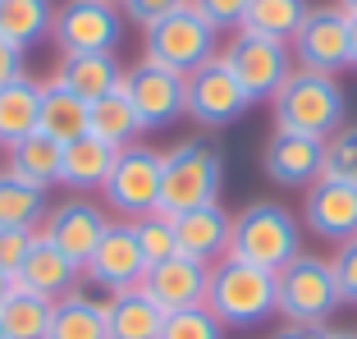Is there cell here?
I'll return each mask as SVG.
<instances>
[{
  "label": "cell",
  "instance_id": "obj_40",
  "mask_svg": "<svg viewBox=\"0 0 357 339\" xmlns=\"http://www.w3.org/2000/svg\"><path fill=\"white\" fill-rule=\"evenodd\" d=\"M271 339H330L326 326H298V321H289V326H280Z\"/></svg>",
  "mask_w": 357,
  "mask_h": 339
},
{
  "label": "cell",
  "instance_id": "obj_31",
  "mask_svg": "<svg viewBox=\"0 0 357 339\" xmlns=\"http://www.w3.org/2000/svg\"><path fill=\"white\" fill-rule=\"evenodd\" d=\"M92 133L101 142H110V147H128V142H137L142 124H137V110H133V101H128L124 87H115L110 96H101V101L92 106Z\"/></svg>",
  "mask_w": 357,
  "mask_h": 339
},
{
  "label": "cell",
  "instance_id": "obj_18",
  "mask_svg": "<svg viewBox=\"0 0 357 339\" xmlns=\"http://www.w3.org/2000/svg\"><path fill=\"white\" fill-rule=\"evenodd\" d=\"M229 229H234V216L225 211L220 202H206V206H192V211L174 216L178 253L197 257V262H211V266H215V257L229 253Z\"/></svg>",
  "mask_w": 357,
  "mask_h": 339
},
{
  "label": "cell",
  "instance_id": "obj_13",
  "mask_svg": "<svg viewBox=\"0 0 357 339\" xmlns=\"http://www.w3.org/2000/svg\"><path fill=\"white\" fill-rule=\"evenodd\" d=\"M83 276L92 280L96 289H110V294L142 285V276H147V257H142V248H137V239H133V225L128 220H110L105 225L96 253L87 257V266H83Z\"/></svg>",
  "mask_w": 357,
  "mask_h": 339
},
{
  "label": "cell",
  "instance_id": "obj_34",
  "mask_svg": "<svg viewBox=\"0 0 357 339\" xmlns=\"http://www.w3.org/2000/svg\"><path fill=\"white\" fill-rule=\"evenodd\" d=\"M160 339H225V326L211 308H188V312H165Z\"/></svg>",
  "mask_w": 357,
  "mask_h": 339
},
{
  "label": "cell",
  "instance_id": "obj_33",
  "mask_svg": "<svg viewBox=\"0 0 357 339\" xmlns=\"http://www.w3.org/2000/svg\"><path fill=\"white\" fill-rule=\"evenodd\" d=\"M321 174L357 183V124H344L326 138V165H321Z\"/></svg>",
  "mask_w": 357,
  "mask_h": 339
},
{
  "label": "cell",
  "instance_id": "obj_15",
  "mask_svg": "<svg viewBox=\"0 0 357 339\" xmlns=\"http://www.w3.org/2000/svg\"><path fill=\"white\" fill-rule=\"evenodd\" d=\"M105 225H110V220L101 216V206H96V202L74 197V202H60V206H51V211H46L42 239H51V243L60 248V253L69 257L78 271H83L87 257L96 253V243H101Z\"/></svg>",
  "mask_w": 357,
  "mask_h": 339
},
{
  "label": "cell",
  "instance_id": "obj_43",
  "mask_svg": "<svg viewBox=\"0 0 357 339\" xmlns=\"http://www.w3.org/2000/svg\"><path fill=\"white\" fill-rule=\"evenodd\" d=\"M330 339H357V330H330Z\"/></svg>",
  "mask_w": 357,
  "mask_h": 339
},
{
  "label": "cell",
  "instance_id": "obj_37",
  "mask_svg": "<svg viewBox=\"0 0 357 339\" xmlns=\"http://www.w3.org/2000/svg\"><path fill=\"white\" fill-rule=\"evenodd\" d=\"M188 0H119V14H124L128 23H137V28L147 32L151 23H160L165 14H174V10H183Z\"/></svg>",
  "mask_w": 357,
  "mask_h": 339
},
{
  "label": "cell",
  "instance_id": "obj_23",
  "mask_svg": "<svg viewBox=\"0 0 357 339\" xmlns=\"http://www.w3.org/2000/svg\"><path fill=\"white\" fill-rule=\"evenodd\" d=\"M119 147L101 142L96 133H83V138L64 142V156H60V183L74 193H87V188H101L110 165H115Z\"/></svg>",
  "mask_w": 357,
  "mask_h": 339
},
{
  "label": "cell",
  "instance_id": "obj_42",
  "mask_svg": "<svg viewBox=\"0 0 357 339\" xmlns=\"http://www.w3.org/2000/svg\"><path fill=\"white\" fill-rule=\"evenodd\" d=\"M335 5H339V10L348 14V19H357V0H335Z\"/></svg>",
  "mask_w": 357,
  "mask_h": 339
},
{
  "label": "cell",
  "instance_id": "obj_11",
  "mask_svg": "<svg viewBox=\"0 0 357 339\" xmlns=\"http://www.w3.org/2000/svg\"><path fill=\"white\" fill-rule=\"evenodd\" d=\"M51 37L64 55H92V51H115L124 37V14L110 0H69L55 10Z\"/></svg>",
  "mask_w": 357,
  "mask_h": 339
},
{
  "label": "cell",
  "instance_id": "obj_10",
  "mask_svg": "<svg viewBox=\"0 0 357 339\" xmlns=\"http://www.w3.org/2000/svg\"><path fill=\"white\" fill-rule=\"evenodd\" d=\"M348 19L339 5H312L303 19V28L294 32V69H312V74H339L353 64V51H348Z\"/></svg>",
  "mask_w": 357,
  "mask_h": 339
},
{
  "label": "cell",
  "instance_id": "obj_1",
  "mask_svg": "<svg viewBox=\"0 0 357 339\" xmlns=\"http://www.w3.org/2000/svg\"><path fill=\"white\" fill-rule=\"evenodd\" d=\"M275 128L284 133H307V138L326 142L335 128H344L348 96L335 74H312V69H294L284 78V87L271 96Z\"/></svg>",
  "mask_w": 357,
  "mask_h": 339
},
{
  "label": "cell",
  "instance_id": "obj_14",
  "mask_svg": "<svg viewBox=\"0 0 357 339\" xmlns=\"http://www.w3.org/2000/svg\"><path fill=\"white\" fill-rule=\"evenodd\" d=\"M142 289L156 298L165 312H188V308H206V289H211V262L197 257H165V262L147 266Z\"/></svg>",
  "mask_w": 357,
  "mask_h": 339
},
{
  "label": "cell",
  "instance_id": "obj_29",
  "mask_svg": "<svg viewBox=\"0 0 357 339\" xmlns=\"http://www.w3.org/2000/svg\"><path fill=\"white\" fill-rule=\"evenodd\" d=\"M307 10H312L307 0H252L248 14H243V28L275 37V42H294V32L303 28Z\"/></svg>",
  "mask_w": 357,
  "mask_h": 339
},
{
  "label": "cell",
  "instance_id": "obj_44",
  "mask_svg": "<svg viewBox=\"0 0 357 339\" xmlns=\"http://www.w3.org/2000/svg\"><path fill=\"white\" fill-rule=\"evenodd\" d=\"M5 294H10V280L0 276V303H5Z\"/></svg>",
  "mask_w": 357,
  "mask_h": 339
},
{
  "label": "cell",
  "instance_id": "obj_7",
  "mask_svg": "<svg viewBox=\"0 0 357 339\" xmlns=\"http://www.w3.org/2000/svg\"><path fill=\"white\" fill-rule=\"evenodd\" d=\"M160 174H165V151H151L142 142L119 147L115 165H110V174L101 183L105 206L119 216H133V220L160 211Z\"/></svg>",
  "mask_w": 357,
  "mask_h": 339
},
{
  "label": "cell",
  "instance_id": "obj_41",
  "mask_svg": "<svg viewBox=\"0 0 357 339\" xmlns=\"http://www.w3.org/2000/svg\"><path fill=\"white\" fill-rule=\"evenodd\" d=\"M348 51H353V64H357V19H353V28H348Z\"/></svg>",
  "mask_w": 357,
  "mask_h": 339
},
{
  "label": "cell",
  "instance_id": "obj_32",
  "mask_svg": "<svg viewBox=\"0 0 357 339\" xmlns=\"http://www.w3.org/2000/svg\"><path fill=\"white\" fill-rule=\"evenodd\" d=\"M128 225H133V239H137V248H142V257H147V266H156V262H165V257L178 253L174 216L151 211V216H137V220H128Z\"/></svg>",
  "mask_w": 357,
  "mask_h": 339
},
{
  "label": "cell",
  "instance_id": "obj_26",
  "mask_svg": "<svg viewBox=\"0 0 357 339\" xmlns=\"http://www.w3.org/2000/svg\"><path fill=\"white\" fill-rule=\"evenodd\" d=\"M37 110H42V83L19 78V83L0 87V147L32 138L37 133Z\"/></svg>",
  "mask_w": 357,
  "mask_h": 339
},
{
  "label": "cell",
  "instance_id": "obj_38",
  "mask_svg": "<svg viewBox=\"0 0 357 339\" xmlns=\"http://www.w3.org/2000/svg\"><path fill=\"white\" fill-rule=\"evenodd\" d=\"M330 266H335V280H339V298H344V303H357V239L339 243V253L330 257Z\"/></svg>",
  "mask_w": 357,
  "mask_h": 339
},
{
  "label": "cell",
  "instance_id": "obj_45",
  "mask_svg": "<svg viewBox=\"0 0 357 339\" xmlns=\"http://www.w3.org/2000/svg\"><path fill=\"white\" fill-rule=\"evenodd\" d=\"M0 339H5V330H0Z\"/></svg>",
  "mask_w": 357,
  "mask_h": 339
},
{
  "label": "cell",
  "instance_id": "obj_5",
  "mask_svg": "<svg viewBox=\"0 0 357 339\" xmlns=\"http://www.w3.org/2000/svg\"><path fill=\"white\" fill-rule=\"evenodd\" d=\"M275 280H280V308H275V317L298 321V326H321V321L335 317V308L344 303V298H339L335 266H330L326 257H316V253H298Z\"/></svg>",
  "mask_w": 357,
  "mask_h": 339
},
{
  "label": "cell",
  "instance_id": "obj_36",
  "mask_svg": "<svg viewBox=\"0 0 357 339\" xmlns=\"http://www.w3.org/2000/svg\"><path fill=\"white\" fill-rule=\"evenodd\" d=\"M188 5L215 32H238L243 28V14H248V5H252V0H188Z\"/></svg>",
  "mask_w": 357,
  "mask_h": 339
},
{
  "label": "cell",
  "instance_id": "obj_21",
  "mask_svg": "<svg viewBox=\"0 0 357 339\" xmlns=\"http://www.w3.org/2000/svg\"><path fill=\"white\" fill-rule=\"evenodd\" d=\"M124 64L115 60V51H92V55H64L55 78L74 96H83L87 106H96L101 96H110L115 87H124Z\"/></svg>",
  "mask_w": 357,
  "mask_h": 339
},
{
  "label": "cell",
  "instance_id": "obj_27",
  "mask_svg": "<svg viewBox=\"0 0 357 339\" xmlns=\"http://www.w3.org/2000/svg\"><path fill=\"white\" fill-rule=\"evenodd\" d=\"M51 23H55L51 0H0V37H10L23 51L51 37Z\"/></svg>",
  "mask_w": 357,
  "mask_h": 339
},
{
  "label": "cell",
  "instance_id": "obj_6",
  "mask_svg": "<svg viewBox=\"0 0 357 339\" xmlns=\"http://www.w3.org/2000/svg\"><path fill=\"white\" fill-rule=\"evenodd\" d=\"M211 55H215V28H211L192 5L165 14L160 23H151V28L142 32V60L160 64V69H169V74L188 78L197 64L211 60Z\"/></svg>",
  "mask_w": 357,
  "mask_h": 339
},
{
  "label": "cell",
  "instance_id": "obj_9",
  "mask_svg": "<svg viewBox=\"0 0 357 339\" xmlns=\"http://www.w3.org/2000/svg\"><path fill=\"white\" fill-rule=\"evenodd\" d=\"M183 83H188V110L183 115L197 128H229L252 110V96L238 87V78L229 74V64L220 55H211L206 64H197Z\"/></svg>",
  "mask_w": 357,
  "mask_h": 339
},
{
  "label": "cell",
  "instance_id": "obj_30",
  "mask_svg": "<svg viewBox=\"0 0 357 339\" xmlns=\"http://www.w3.org/2000/svg\"><path fill=\"white\" fill-rule=\"evenodd\" d=\"M46 220V193L0 174V229H37Z\"/></svg>",
  "mask_w": 357,
  "mask_h": 339
},
{
  "label": "cell",
  "instance_id": "obj_2",
  "mask_svg": "<svg viewBox=\"0 0 357 339\" xmlns=\"http://www.w3.org/2000/svg\"><path fill=\"white\" fill-rule=\"evenodd\" d=\"M206 308L220 317V326H261L280 308V280L275 271L248 266L238 257H220L211 266Z\"/></svg>",
  "mask_w": 357,
  "mask_h": 339
},
{
  "label": "cell",
  "instance_id": "obj_24",
  "mask_svg": "<svg viewBox=\"0 0 357 339\" xmlns=\"http://www.w3.org/2000/svg\"><path fill=\"white\" fill-rule=\"evenodd\" d=\"M10 151V165H5V174H14V179L32 183V188H51V183H60V156L64 147L55 138H46V133H32V138L14 142Z\"/></svg>",
  "mask_w": 357,
  "mask_h": 339
},
{
  "label": "cell",
  "instance_id": "obj_12",
  "mask_svg": "<svg viewBox=\"0 0 357 339\" xmlns=\"http://www.w3.org/2000/svg\"><path fill=\"white\" fill-rule=\"evenodd\" d=\"M124 92L133 101L142 128H169L188 110V83H183V74H169V69L147 64V60L124 74Z\"/></svg>",
  "mask_w": 357,
  "mask_h": 339
},
{
  "label": "cell",
  "instance_id": "obj_35",
  "mask_svg": "<svg viewBox=\"0 0 357 339\" xmlns=\"http://www.w3.org/2000/svg\"><path fill=\"white\" fill-rule=\"evenodd\" d=\"M37 234L42 229H0V276L5 280H14L23 271L32 243H37Z\"/></svg>",
  "mask_w": 357,
  "mask_h": 339
},
{
  "label": "cell",
  "instance_id": "obj_25",
  "mask_svg": "<svg viewBox=\"0 0 357 339\" xmlns=\"http://www.w3.org/2000/svg\"><path fill=\"white\" fill-rule=\"evenodd\" d=\"M46 339H110L105 335V303H92L87 294L55 298Z\"/></svg>",
  "mask_w": 357,
  "mask_h": 339
},
{
  "label": "cell",
  "instance_id": "obj_19",
  "mask_svg": "<svg viewBox=\"0 0 357 339\" xmlns=\"http://www.w3.org/2000/svg\"><path fill=\"white\" fill-rule=\"evenodd\" d=\"M78 271L69 257L60 253V248L51 243V239H42L37 234V243H32V253H28V262H23V271L10 280L14 289H28V294H42V298H64V294H74V285H78Z\"/></svg>",
  "mask_w": 357,
  "mask_h": 339
},
{
  "label": "cell",
  "instance_id": "obj_8",
  "mask_svg": "<svg viewBox=\"0 0 357 339\" xmlns=\"http://www.w3.org/2000/svg\"><path fill=\"white\" fill-rule=\"evenodd\" d=\"M220 60L229 64V74L238 78V87L252 96V101H271L284 87V78L294 74V51H289V42H275V37H261V32H248V28H238L229 37Z\"/></svg>",
  "mask_w": 357,
  "mask_h": 339
},
{
  "label": "cell",
  "instance_id": "obj_22",
  "mask_svg": "<svg viewBox=\"0 0 357 339\" xmlns=\"http://www.w3.org/2000/svg\"><path fill=\"white\" fill-rule=\"evenodd\" d=\"M37 133H46V138H55L64 147V142L83 138V133H92V106H87L83 96H74L69 87L60 83V78H51V83H42V110H37Z\"/></svg>",
  "mask_w": 357,
  "mask_h": 339
},
{
  "label": "cell",
  "instance_id": "obj_4",
  "mask_svg": "<svg viewBox=\"0 0 357 339\" xmlns=\"http://www.w3.org/2000/svg\"><path fill=\"white\" fill-rule=\"evenodd\" d=\"M225 183V156L211 142H178L165 151V174H160V211L178 216L206 202H220Z\"/></svg>",
  "mask_w": 357,
  "mask_h": 339
},
{
  "label": "cell",
  "instance_id": "obj_3",
  "mask_svg": "<svg viewBox=\"0 0 357 339\" xmlns=\"http://www.w3.org/2000/svg\"><path fill=\"white\" fill-rule=\"evenodd\" d=\"M303 253L298 248V220L289 206L280 202H248L238 216H234L229 229V253L248 266H261V271H275L280 276L284 266Z\"/></svg>",
  "mask_w": 357,
  "mask_h": 339
},
{
  "label": "cell",
  "instance_id": "obj_46",
  "mask_svg": "<svg viewBox=\"0 0 357 339\" xmlns=\"http://www.w3.org/2000/svg\"><path fill=\"white\" fill-rule=\"evenodd\" d=\"M110 5H119V0H110Z\"/></svg>",
  "mask_w": 357,
  "mask_h": 339
},
{
  "label": "cell",
  "instance_id": "obj_39",
  "mask_svg": "<svg viewBox=\"0 0 357 339\" xmlns=\"http://www.w3.org/2000/svg\"><path fill=\"white\" fill-rule=\"evenodd\" d=\"M28 51L23 46H14L10 37H0V87H10V83H19V78H28Z\"/></svg>",
  "mask_w": 357,
  "mask_h": 339
},
{
  "label": "cell",
  "instance_id": "obj_16",
  "mask_svg": "<svg viewBox=\"0 0 357 339\" xmlns=\"http://www.w3.org/2000/svg\"><path fill=\"white\" fill-rule=\"evenodd\" d=\"M321 165H326V142L307 138V133H284V128H275L266 151H261L266 179L280 183V188H312V183L321 179Z\"/></svg>",
  "mask_w": 357,
  "mask_h": 339
},
{
  "label": "cell",
  "instance_id": "obj_20",
  "mask_svg": "<svg viewBox=\"0 0 357 339\" xmlns=\"http://www.w3.org/2000/svg\"><path fill=\"white\" fill-rule=\"evenodd\" d=\"M160 326H165V308L142 285L105 298V335L110 339H160Z\"/></svg>",
  "mask_w": 357,
  "mask_h": 339
},
{
  "label": "cell",
  "instance_id": "obj_17",
  "mask_svg": "<svg viewBox=\"0 0 357 339\" xmlns=\"http://www.w3.org/2000/svg\"><path fill=\"white\" fill-rule=\"evenodd\" d=\"M303 220L316 239H330V243L357 239V183L326 179V174H321V179L307 188Z\"/></svg>",
  "mask_w": 357,
  "mask_h": 339
},
{
  "label": "cell",
  "instance_id": "obj_28",
  "mask_svg": "<svg viewBox=\"0 0 357 339\" xmlns=\"http://www.w3.org/2000/svg\"><path fill=\"white\" fill-rule=\"evenodd\" d=\"M46 326H51V298L10 285V294L0 303V330H5V339H46Z\"/></svg>",
  "mask_w": 357,
  "mask_h": 339
}]
</instances>
